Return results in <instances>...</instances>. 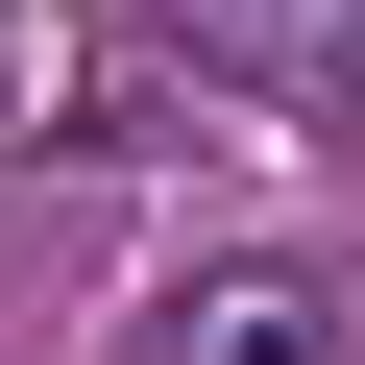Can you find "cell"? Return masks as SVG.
Here are the masks:
<instances>
[{
    "label": "cell",
    "instance_id": "6da1fadb",
    "mask_svg": "<svg viewBox=\"0 0 365 365\" xmlns=\"http://www.w3.org/2000/svg\"><path fill=\"white\" fill-rule=\"evenodd\" d=\"M146 365H341V292L317 268H195V292L146 317Z\"/></svg>",
    "mask_w": 365,
    "mask_h": 365
}]
</instances>
